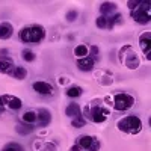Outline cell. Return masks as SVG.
Listing matches in <instances>:
<instances>
[{"mask_svg": "<svg viewBox=\"0 0 151 151\" xmlns=\"http://www.w3.org/2000/svg\"><path fill=\"white\" fill-rule=\"evenodd\" d=\"M76 65H77V68L80 71H91L94 68V65H95V58H92V56L80 58V59H77Z\"/></svg>", "mask_w": 151, "mask_h": 151, "instance_id": "9", "label": "cell"}, {"mask_svg": "<svg viewBox=\"0 0 151 151\" xmlns=\"http://www.w3.org/2000/svg\"><path fill=\"white\" fill-rule=\"evenodd\" d=\"M127 5H129V8H130V9H136V8H137V5H141V2H129Z\"/></svg>", "mask_w": 151, "mask_h": 151, "instance_id": "25", "label": "cell"}, {"mask_svg": "<svg viewBox=\"0 0 151 151\" xmlns=\"http://www.w3.org/2000/svg\"><path fill=\"white\" fill-rule=\"evenodd\" d=\"M115 8H116L115 3H112V2H104L101 6H100V12H101V15L106 17L107 14H110V12L115 11Z\"/></svg>", "mask_w": 151, "mask_h": 151, "instance_id": "17", "label": "cell"}, {"mask_svg": "<svg viewBox=\"0 0 151 151\" xmlns=\"http://www.w3.org/2000/svg\"><path fill=\"white\" fill-rule=\"evenodd\" d=\"M21 58L26 60V62H33L36 59V55L32 52V50L26 48V50H23V53H21Z\"/></svg>", "mask_w": 151, "mask_h": 151, "instance_id": "21", "label": "cell"}, {"mask_svg": "<svg viewBox=\"0 0 151 151\" xmlns=\"http://www.w3.org/2000/svg\"><path fill=\"white\" fill-rule=\"evenodd\" d=\"M50 121H52V115H50L48 110L41 109L36 112V124L38 125H47Z\"/></svg>", "mask_w": 151, "mask_h": 151, "instance_id": "11", "label": "cell"}, {"mask_svg": "<svg viewBox=\"0 0 151 151\" xmlns=\"http://www.w3.org/2000/svg\"><path fill=\"white\" fill-rule=\"evenodd\" d=\"M76 17H77V12L76 11H68V14H67V20L68 21H74Z\"/></svg>", "mask_w": 151, "mask_h": 151, "instance_id": "24", "label": "cell"}, {"mask_svg": "<svg viewBox=\"0 0 151 151\" xmlns=\"http://www.w3.org/2000/svg\"><path fill=\"white\" fill-rule=\"evenodd\" d=\"M74 55L77 56L79 59L80 58H86L88 55H89V48H88L85 44H80V45H77V47L74 48Z\"/></svg>", "mask_w": 151, "mask_h": 151, "instance_id": "18", "label": "cell"}, {"mask_svg": "<svg viewBox=\"0 0 151 151\" xmlns=\"http://www.w3.org/2000/svg\"><path fill=\"white\" fill-rule=\"evenodd\" d=\"M83 94V89L80 86H70L68 89H67V95L71 97V98H77Z\"/></svg>", "mask_w": 151, "mask_h": 151, "instance_id": "19", "label": "cell"}, {"mask_svg": "<svg viewBox=\"0 0 151 151\" xmlns=\"http://www.w3.org/2000/svg\"><path fill=\"white\" fill-rule=\"evenodd\" d=\"M12 32H14V29H12V26L9 23L0 24V40H8V38H11Z\"/></svg>", "mask_w": 151, "mask_h": 151, "instance_id": "13", "label": "cell"}, {"mask_svg": "<svg viewBox=\"0 0 151 151\" xmlns=\"http://www.w3.org/2000/svg\"><path fill=\"white\" fill-rule=\"evenodd\" d=\"M12 68H14V62L9 58H0V73H9Z\"/></svg>", "mask_w": 151, "mask_h": 151, "instance_id": "15", "label": "cell"}, {"mask_svg": "<svg viewBox=\"0 0 151 151\" xmlns=\"http://www.w3.org/2000/svg\"><path fill=\"white\" fill-rule=\"evenodd\" d=\"M65 115H68L70 118H77V116H82L79 104H77V103H71L70 106H67V109H65Z\"/></svg>", "mask_w": 151, "mask_h": 151, "instance_id": "14", "label": "cell"}, {"mask_svg": "<svg viewBox=\"0 0 151 151\" xmlns=\"http://www.w3.org/2000/svg\"><path fill=\"white\" fill-rule=\"evenodd\" d=\"M23 103L21 100L15 95H9V94H5V95H0V107H6V109H11V110H18L21 109Z\"/></svg>", "mask_w": 151, "mask_h": 151, "instance_id": "6", "label": "cell"}, {"mask_svg": "<svg viewBox=\"0 0 151 151\" xmlns=\"http://www.w3.org/2000/svg\"><path fill=\"white\" fill-rule=\"evenodd\" d=\"M9 76H11V77H14V79H17V80H23L27 76V70L24 67H14L9 71Z\"/></svg>", "mask_w": 151, "mask_h": 151, "instance_id": "12", "label": "cell"}, {"mask_svg": "<svg viewBox=\"0 0 151 151\" xmlns=\"http://www.w3.org/2000/svg\"><path fill=\"white\" fill-rule=\"evenodd\" d=\"M3 112V107H0V113H2Z\"/></svg>", "mask_w": 151, "mask_h": 151, "instance_id": "27", "label": "cell"}, {"mask_svg": "<svg viewBox=\"0 0 151 151\" xmlns=\"http://www.w3.org/2000/svg\"><path fill=\"white\" fill-rule=\"evenodd\" d=\"M77 145L86 151H98L100 150V142L97 137L94 136H89V134H83V136H79L77 139Z\"/></svg>", "mask_w": 151, "mask_h": 151, "instance_id": "5", "label": "cell"}, {"mask_svg": "<svg viewBox=\"0 0 151 151\" xmlns=\"http://www.w3.org/2000/svg\"><path fill=\"white\" fill-rule=\"evenodd\" d=\"M2 151H24V150H23V147H21L20 144H15V142H11V144L5 145Z\"/></svg>", "mask_w": 151, "mask_h": 151, "instance_id": "22", "label": "cell"}, {"mask_svg": "<svg viewBox=\"0 0 151 151\" xmlns=\"http://www.w3.org/2000/svg\"><path fill=\"white\" fill-rule=\"evenodd\" d=\"M73 127H76V129H80V127H83V125L86 124V121H85V118L83 116H77V118H73Z\"/></svg>", "mask_w": 151, "mask_h": 151, "instance_id": "23", "label": "cell"}, {"mask_svg": "<svg viewBox=\"0 0 151 151\" xmlns=\"http://www.w3.org/2000/svg\"><path fill=\"white\" fill-rule=\"evenodd\" d=\"M45 36V30L40 24H33V26L24 27L20 32V40L24 44H40Z\"/></svg>", "mask_w": 151, "mask_h": 151, "instance_id": "1", "label": "cell"}, {"mask_svg": "<svg viewBox=\"0 0 151 151\" xmlns=\"http://www.w3.org/2000/svg\"><path fill=\"white\" fill-rule=\"evenodd\" d=\"M89 116H91V119L94 122H104L107 119V116H109V109L97 104V106H94L89 110Z\"/></svg>", "mask_w": 151, "mask_h": 151, "instance_id": "7", "label": "cell"}, {"mask_svg": "<svg viewBox=\"0 0 151 151\" xmlns=\"http://www.w3.org/2000/svg\"><path fill=\"white\" fill-rule=\"evenodd\" d=\"M133 104H134V98L130 94H116L113 97V107L119 112L130 109Z\"/></svg>", "mask_w": 151, "mask_h": 151, "instance_id": "4", "label": "cell"}, {"mask_svg": "<svg viewBox=\"0 0 151 151\" xmlns=\"http://www.w3.org/2000/svg\"><path fill=\"white\" fill-rule=\"evenodd\" d=\"M142 6H137L136 9L132 11V18L136 23H141L145 24L150 21V15H151V11H150V2H141Z\"/></svg>", "mask_w": 151, "mask_h": 151, "instance_id": "3", "label": "cell"}, {"mask_svg": "<svg viewBox=\"0 0 151 151\" xmlns=\"http://www.w3.org/2000/svg\"><path fill=\"white\" fill-rule=\"evenodd\" d=\"M70 151H86V150H83V148H80L77 144H76V145H73L71 148H70Z\"/></svg>", "mask_w": 151, "mask_h": 151, "instance_id": "26", "label": "cell"}, {"mask_svg": "<svg viewBox=\"0 0 151 151\" xmlns=\"http://www.w3.org/2000/svg\"><path fill=\"white\" fill-rule=\"evenodd\" d=\"M118 129L121 132H125V133H132V134H136L142 130V121L134 116V115H129V116H124L122 119L118 121Z\"/></svg>", "mask_w": 151, "mask_h": 151, "instance_id": "2", "label": "cell"}, {"mask_svg": "<svg viewBox=\"0 0 151 151\" xmlns=\"http://www.w3.org/2000/svg\"><path fill=\"white\" fill-rule=\"evenodd\" d=\"M95 24H97V27H100V29H109V17H104V15L98 17Z\"/></svg>", "mask_w": 151, "mask_h": 151, "instance_id": "20", "label": "cell"}, {"mask_svg": "<svg viewBox=\"0 0 151 151\" xmlns=\"http://www.w3.org/2000/svg\"><path fill=\"white\" fill-rule=\"evenodd\" d=\"M32 88L38 92V94H41V95H52L55 92V88L52 83H48V82H35L32 85Z\"/></svg>", "mask_w": 151, "mask_h": 151, "instance_id": "8", "label": "cell"}, {"mask_svg": "<svg viewBox=\"0 0 151 151\" xmlns=\"http://www.w3.org/2000/svg\"><path fill=\"white\" fill-rule=\"evenodd\" d=\"M150 38H151V33L150 32H145V33H142L141 35V38H139V45H141V48H142V52L147 55V58L150 59Z\"/></svg>", "mask_w": 151, "mask_h": 151, "instance_id": "10", "label": "cell"}, {"mask_svg": "<svg viewBox=\"0 0 151 151\" xmlns=\"http://www.w3.org/2000/svg\"><path fill=\"white\" fill-rule=\"evenodd\" d=\"M21 121L26 124H36V112L33 110H27L21 115Z\"/></svg>", "mask_w": 151, "mask_h": 151, "instance_id": "16", "label": "cell"}]
</instances>
